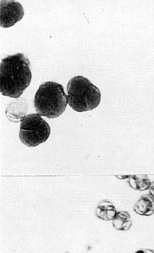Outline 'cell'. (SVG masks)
<instances>
[{"instance_id": "cell-1", "label": "cell", "mask_w": 154, "mask_h": 253, "mask_svg": "<svg viewBox=\"0 0 154 253\" xmlns=\"http://www.w3.org/2000/svg\"><path fill=\"white\" fill-rule=\"evenodd\" d=\"M30 62L23 53L8 56L0 66V89L3 96L17 99L30 86Z\"/></svg>"}, {"instance_id": "cell-2", "label": "cell", "mask_w": 154, "mask_h": 253, "mask_svg": "<svg viewBox=\"0 0 154 253\" xmlns=\"http://www.w3.org/2000/svg\"><path fill=\"white\" fill-rule=\"evenodd\" d=\"M34 105L40 116L50 119L60 117L67 106V96L63 86L54 81L44 82L36 93Z\"/></svg>"}, {"instance_id": "cell-3", "label": "cell", "mask_w": 154, "mask_h": 253, "mask_svg": "<svg viewBox=\"0 0 154 253\" xmlns=\"http://www.w3.org/2000/svg\"><path fill=\"white\" fill-rule=\"evenodd\" d=\"M101 93L91 81L82 76H76L67 84V103L77 112L92 111L98 107Z\"/></svg>"}, {"instance_id": "cell-4", "label": "cell", "mask_w": 154, "mask_h": 253, "mask_svg": "<svg viewBox=\"0 0 154 253\" xmlns=\"http://www.w3.org/2000/svg\"><path fill=\"white\" fill-rule=\"evenodd\" d=\"M50 134L49 124L38 114L27 115L21 122L19 139L26 146L35 148L46 142Z\"/></svg>"}, {"instance_id": "cell-5", "label": "cell", "mask_w": 154, "mask_h": 253, "mask_svg": "<svg viewBox=\"0 0 154 253\" xmlns=\"http://www.w3.org/2000/svg\"><path fill=\"white\" fill-rule=\"evenodd\" d=\"M24 16V10L19 2L16 1L0 2V26L3 28L13 27Z\"/></svg>"}, {"instance_id": "cell-6", "label": "cell", "mask_w": 154, "mask_h": 253, "mask_svg": "<svg viewBox=\"0 0 154 253\" xmlns=\"http://www.w3.org/2000/svg\"><path fill=\"white\" fill-rule=\"evenodd\" d=\"M116 213L117 211L114 203L107 199L100 201L96 208V217L103 221H113Z\"/></svg>"}, {"instance_id": "cell-7", "label": "cell", "mask_w": 154, "mask_h": 253, "mask_svg": "<svg viewBox=\"0 0 154 253\" xmlns=\"http://www.w3.org/2000/svg\"><path fill=\"white\" fill-rule=\"evenodd\" d=\"M135 212L141 216H151L154 213V199L151 195H143L133 206Z\"/></svg>"}, {"instance_id": "cell-8", "label": "cell", "mask_w": 154, "mask_h": 253, "mask_svg": "<svg viewBox=\"0 0 154 253\" xmlns=\"http://www.w3.org/2000/svg\"><path fill=\"white\" fill-rule=\"evenodd\" d=\"M113 226L117 231H128L133 225L130 214L126 211H119L112 221Z\"/></svg>"}, {"instance_id": "cell-9", "label": "cell", "mask_w": 154, "mask_h": 253, "mask_svg": "<svg viewBox=\"0 0 154 253\" xmlns=\"http://www.w3.org/2000/svg\"><path fill=\"white\" fill-rule=\"evenodd\" d=\"M130 187L137 191L149 189L151 183L147 176H131L129 178Z\"/></svg>"}, {"instance_id": "cell-10", "label": "cell", "mask_w": 154, "mask_h": 253, "mask_svg": "<svg viewBox=\"0 0 154 253\" xmlns=\"http://www.w3.org/2000/svg\"><path fill=\"white\" fill-rule=\"evenodd\" d=\"M135 253H154V251L151 249H140L135 252Z\"/></svg>"}, {"instance_id": "cell-11", "label": "cell", "mask_w": 154, "mask_h": 253, "mask_svg": "<svg viewBox=\"0 0 154 253\" xmlns=\"http://www.w3.org/2000/svg\"><path fill=\"white\" fill-rule=\"evenodd\" d=\"M150 190V195L152 196L153 199H154V181L151 185V187L149 188Z\"/></svg>"}]
</instances>
